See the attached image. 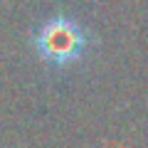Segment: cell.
<instances>
[{
    "mask_svg": "<svg viewBox=\"0 0 148 148\" xmlns=\"http://www.w3.org/2000/svg\"><path fill=\"white\" fill-rule=\"evenodd\" d=\"M37 54L49 64H69L84 54L86 35L79 22L67 15H54L35 32Z\"/></svg>",
    "mask_w": 148,
    "mask_h": 148,
    "instance_id": "obj_1",
    "label": "cell"
}]
</instances>
